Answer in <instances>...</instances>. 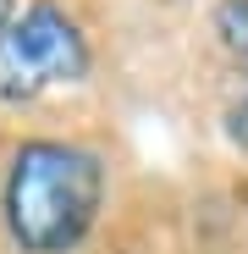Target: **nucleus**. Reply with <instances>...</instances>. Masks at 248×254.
Instances as JSON below:
<instances>
[{
	"label": "nucleus",
	"instance_id": "39448f33",
	"mask_svg": "<svg viewBox=\"0 0 248 254\" xmlns=\"http://www.w3.org/2000/svg\"><path fill=\"white\" fill-rule=\"evenodd\" d=\"M17 11H22V0H0V28H6V22H11Z\"/></svg>",
	"mask_w": 248,
	"mask_h": 254
},
{
	"label": "nucleus",
	"instance_id": "7ed1b4c3",
	"mask_svg": "<svg viewBox=\"0 0 248 254\" xmlns=\"http://www.w3.org/2000/svg\"><path fill=\"white\" fill-rule=\"evenodd\" d=\"M215 33H221V45L232 56L248 61V0H221L215 6Z\"/></svg>",
	"mask_w": 248,
	"mask_h": 254
},
{
	"label": "nucleus",
	"instance_id": "f03ea898",
	"mask_svg": "<svg viewBox=\"0 0 248 254\" xmlns=\"http://www.w3.org/2000/svg\"><path fill=\"white\" fill-rule=\"evenodd\" d=\"M89 33L50 0L17 11L0 28V105H33L55 89H72L89 77Z\"/></svg>",
	"mask_w": 248,
	"mask_h": 254
},
{
	"label": "nucleus",
	"instance_id": "f257e3e1",
	"mask_svg": "<svg viewBox=\"0 0 248 254\" xmlns=\"http://www.w3.org/2000/svg\"><path fill=\"white\" fill-rule=\"evenodd\" d=\"M105 210V160L72 138H28L0 183V221L17 254H77Z\"/></svg>",
	"mask_w": 248,
	"mask_h": 254
},
{
	"label": "nucleus",
	"instance_id": "20e7f679",
	"mask_svg": "<svg viewBox=\"0 0 248 254\" xmlns=\"http://www.w3.org/2000/svg\"><path fill=\"white\" fill-rule=\"evenodd\" d=\"M221 127H226L232 149L248 155V83H237V89L226 94V105H221Z\"/></svg>",
	"mask_w": 248,
	"mask_h": 254
}]
</instances>
